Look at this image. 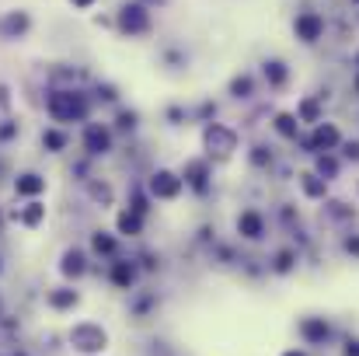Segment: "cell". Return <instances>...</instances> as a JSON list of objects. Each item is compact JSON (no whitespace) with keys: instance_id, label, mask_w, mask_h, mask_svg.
<instances>
[{"instance_id":"6da1fadb","label":"cell","mask_w":359,"mask_h":356,"mask_svg":"<svg viewBox=\"0 0 359 356\" xmlns=\"http://www.w3.org/2000/svg\"><path fill=\"white\" fill-rule=\"evenodd\" d=\"M46 116L56 123V126H70V123H88L91 116V98L84 91H74V88H56L46 95Z\"/></svg>"},{"instance_id":"7a4b0ae2","label":"cell","mask_w":359,"mask_h":356,"mask_svg":"<svg viewBox=\"0 0 359 356\" xmlns=\"http://www.w3.org/2000/svg\"><path fill=\"white\" fill-rule=\"evenodd\" d=\"M67 342H70V349L81 353V356H102V353L109 349V332H105V325H98V321H77V325H70Z\"/></svg>"},{"instance_id":"3957f363","label":"cell","mask_w":359,"mask_h":356,"mask_svg":"<svg viewBox=\"0 0 359 356\" xmlns=\"http://www.w3.org/2000/svg\"><path fill=\"white\" fill-rule=\"evenodd\" d=\"M202 150H206V161H230L234 150H237V130L223 126V123H206L202 126Z\"/></svg>"},{"instance_id":"277c9868","label":"cell","mask_w":359,"mask_h":356,"mask_svg":"<svg viewBox=\"0 0 359 356\" xmlns=\"http://www.w3.org/2000/svg\"><path fill=\"white\" fill-rule=\"evenodd\" d=\"M182 192H185V182H182V175L171 171V168H157V171L147 178V196H150L154 203H175Z\"/></svg>"},{"instance_id":"5b68a950","label":"cell","mask_w":359,"mask_h":356,"mask_svg":"<svg viewBox=\"0 0 359 356\" xmlns=\"http://www.w3.org/2000/svg\"><path fill=\"white\" fill-rule=\"evenodd\" d=\"M81 147L88 150V157H105V154H112V147H115V130L105 126V123H84Z\"/></svg>"},{"instance_id":"8992f818","label":"cell","mask_w":359,"mask_h":356,"mask_svg":"<svg viewBox=\"0 0 359 356\" xmlns=\"http://www.w3.org/2000/svg\"><path fill=\"white\" fill-rule=\"evenodd\" d=\"M300 144H303V150H307V154H321V150H324V154H331L335 147H342V130H338L335 123H324V119H321V123L314 126V133H310V137H303Z\"/></svg>"},{"instance_id":"52a82bcc","label":"cell","mask_w":359,"mask_h":356,"mask_svg":"<svg viewBox=\"0 0 359 356\" xmlns=\"http://www.w3.org/2000/svg\"><path fill=\"white\" fill-rule=\"evenodd\" d=\"M182 182H185V189H192V192H206L209 189V178H213V164L206 161V157H189L185 164H182Z\"/></svg>"},{"instance_id":"ba28073f","label":"cell","mask_w":359,"mask_h":356,"mask_svg":"<svg viewBox=\"0 0 359 356\" xmlns=\"http://www.w3.org/2000/svg\"><path fill=\"white\" fill-rule=\"evenodd\" d=\"M119 29L126 36H147L150 32V11L143 4H126L119 11Z\"/></svg>"},{"instance_id":"9c48e42d","label":"cell","mask_w":359,"mask_h":356,"mask_svg":"<svg viewBox=\"0 0 359 356\" xmlns=\"http://www.w3.org/2000/svg\"><path fill=\"white\" fill-rule=\"evenodd\" d=\"M88 251L84 248H77V245H70L63 255H60V276L63 279H70V283H77V279H84L88 276Z\"/></svg>"},{"instance_id":"30bf717a","label":"cell","mask_w":359,"mask_h":356,"mask_svg":"<svg viewBox=\"0 0 359 356\" xmlns=\"http://www.w3.org/2000/svg\"><path fill=\"white\" fill-rule=\"evenodd\" d=\"M11 220L25 231H39L46 224V203L42 199H25V206L11 210Z\"/></svg>"},{"instance_id":"8fae6325","label":"cell","mask_w":359,"mask_h":356,"mask_svg":"<svg viewBox=\"0 0 359 356\" xmlns=\"http://www.w3.org/2000/svg\"><path fill=\"white\" fill-rule=\"evenodd\" d=\"M136 279H140V265H136L133 258H119V255H115L112 265H109V283L119 286V290H133Z\"/></svg>"},{"instance_id":"7c38bea8","label":"cell","mask_w":359,"mask_h":356,"mask_svg":"<svg viewBox=\"0 0 359 356\" xmlns=\"http://www.w3.org/2000/svg\"><path fill=\"white\" fill-rule=\"evenodd\" d=\"M11 189H15L18 199H39V196L49 189V182H46V175H39V171H22Z\"/></svg>"},{"instance_id":"4fadbf2b","label":"cell","mask_w":359,"mask_h":356,"mask_svg":"<svg viewBox=\"0 0 359 356\" xmlns=\"http://www.w3.org/2000/svg\"><path fill=\"white\" fill-rule=\"evenodd\" d=\"M293 32H296V39H300V42H317V39H321V32H324V18H321L317 11H303V15H296Z\"/></svg>"},{"instance_id":"5bb4252c","label":"cell","mask_w":359,"mask_h":356,"mask_svg":"<svg viewBox=\"0 0 359 356\" xmlns=\"http://www.w3.org/2000/svg\"><path fill=\"white\" fill-rule=\"evenodd\" d=\"M29 29H32V18H29V11H8L4 18H0V39H8V42L22 39Z\"/></svg>"},{"instance_id":"9a60e30c","label":"cell","mask_w":359,"mask_h":356,"mask_svg":"<svg viewBox=\"0 0 359 356\" xmlns=\"http://www.w3.org/2000/svg\"><path fill=\"white\" fill-rule=\"evenodd\" d=\"M143 227H147V217H143V213H136V210H129V206H122V210L115 213V234H119V238H140Z\"/></svg>"},{"instance_id":"2e32d148","label":"cell","mask_w":359,"mask_h":356,"mask_svg":"<svg viewBox=\"0 0 359 356\" xmlns=\"http://www.w3.org/2000/svg\"><path fill=\"white\" fill-rule=\"evenodd\" d=\"M77 304H81V293L74 286H53V290H46V307L56 311V314H67Z\"/></svg>"},{"instance_id":"e0dca14e","label":"cell","mask_w":359,"mask_h":356,"mask_svg":"<svg viewBox=\"0 0 359 356\" xmlns=\"http://www.w3.org/2000/svg\"><path fill=\"white\" fill-rule=\"evenodd\" d=\"M237 234H241L244 241H258V238L265 234V217H262L258 210L237 213Z\"/></svg>"},{"instance_id":"ac0fdd59","label":"cell","mask_w":359,"mask_h":356,"mask_svg":"<svg viewBox=\"0 0 359 356\" xmlns=\"http://www.w3.org/2000/svg\"><path fill=\"white\" fill-rule=\"evenodd\" d=\"M39 140H42V150H46V154H63V150L70 147V137H67L63 126H46Z\"/></svg>"},{"instance_id":"d6986e66","label":"cell","mask_w":359,"mask_h":356,"mask_svg":"<svg viewBox=\"0 0 359 356\" xmlns=\"http://www.w3.org/2000/svg\"><path fill=\"white\" fill-rule=\"evenodd\" d=\"M91 251L102 255V258H115V255H119V234H112V231H95V234H91Z\"/></svg>"},{"instance_id":"ffe728a7","label":"cell","mask_w":359,"mask_h":356,"mask_svg":"<svg viewBox=\"0 0 359 356\" xmlns=\"http://www.w3.org/2000/svg\"><path fill=\"white\" fill-rule=\"evenodd\" d=\"M328 335H331V328H328L324 318H303V321H300V339H303V342L317 346V342H324Z\"/></svg>"},{"instance_id":"44dd1931","label":"cell","mask_w":359,"mask_h":356,"mask_svg":"<svg viewBox=\"0 0 359 356\" xmlns=\"http://www.w3.org/2000/svg\"><path fill=\"white\" fill-rule=\"evenodd\" d=\"M84 189H88V199L98 203V206H112V203H115V189H112L105 178H88Z\"/></svg>"},{"instance_id":"7402d4cb","label":"cell","mask_w":359,"mask_h":356,"mask_svg":"<svg viewBox=\"0 0 359 356\" xmlns=\"http://www.w3.org/2000/svg\"><path fill=\"white\" fill-rule=\"evenodd\" d=\"M300 189H303L307 199H328V182H324L321 175H314V171H303V175H300Z\"/></svg>"},{"instance_id":"603a6c76","label":"cell","mask_w":359,"mask_h":356,"mask_svg":"<svg viewBox=\"0 0 359 356\" xmlns=\"http://www.w3.org/2000/svg\"><path fill=\"white\" fill-rule=\"evenodd\" d=\"M272 126H276V133H279L282 140H300V123H296L293 112H279Z\"/></svg>"},{"instance_id":"cb8c5ba5","label":"cell","mask_w":359,"mask_h":356,"mask_svg":"<svg viewBox=\"0 0 359 356\" xmlns=\"http://www.w3.org/2000/svg\"><path fill=\"white\" fill-rule=\"evenodd\" d=\"M296 123H310V126H317V123H321V102H317V98H303L300 109H296Z\"/></svg>"},{"instance_id":"d4e9b609","label":"cell","mask_w":359,"mask_h":356,"mask_svg":"<svg viewBox=\"0 0 359 356\" xmlns=\"http://www.w3.org/2000/svg\"><path fill=\"white\" fill-rule=\"evenodd\" d=\"M286 77H289V70H286L282 60H269V63H265V81H269L272 88H282Z\"/></svg>"},{"instance_id":"484cf974","label":"cell","mask_w":359,"mask_h":356,"mask_svg":"<svg viewBox=\"0 0 359 356\" xmlns=\"http://www.w3.org/2000/svg\"><path fill=\"white\" fill-rule=\"evenodd\" d=\"M314 175H321L324 182L335 178V175H338V161H335L331 154H317V168H314Z\"/></svg>"},{"instance_id":"4316f807","label":"cell","mask_w":359,"mask_h":356,"mask_svg":"<svg viewBox=\"0 0 359 356\" xmlns=\"http://www.w3.org/2000/svg\"><path fill=\"white\" fill-rule=\"evenodd\" d=\"M136 126H140V116H136L133 109H122V112L115 116V130H119V133H133Z\"/></svg>"},{"instance_id":"83f0119b","label":"cell","mask_w":359,"mask_h":356,"mask_svg":"<svg viewBox=\"0 0 359 356\" xmlns=\"http://www.w3.org/2000/svg\"><path fill=\"white\" fill-rule=\"evenodd\" d=\"M248 161H251V168H269V164H272V150L262 147V144H255V147L248 150Z\"/></svg>"},{"instance_id":"f1b7e54d","label":"cell","mask_w":359,"mask_h":356,"mask_svg":"<svg viewBox=\"0 0 359 356\" xmlns=\"http://www.w3.org/2000/svg\"><path fill=\"white\" fill-rule=\"evenodd\" d=\"M293 265H296V251H293V248H282V251L276 255V265H272V269H276L279 276H286V272H293Z\"/></svg>"},{"instance_id":"f546056e","label":"cell","mask_w":359,"mask_h":356,"mask_svg":"<svg viewBox=\"0 0 359 356\" xmlns=\"http://www.w3.org/2000/svg\"><path fill=\"white\" fill-rule=\"evenodd\" d=\"M251 91H255V81H251V77H234V81H230V95H234V98H251Z\"/></svg>"},{"instance_id":"4dcf8cb0","label":"cell","mask_w":359,"mask_h":356,"mask_svg":"<svg viewBox=\"0 0 359 356\" xmlns=\"http://www.w3.org/2000/svg\"><path fill=\"white\" fill-rule=\"evenodd\" d=\"M98 98H102V102H115L119 95H115V88H112V84H98Z\"/></svg>"},{"instance_id":"1f68e13d","label":"cell","mask_w":359,"mask_h":356,"mask_svg":"<svg viewBox=\"0 0 359 356\" xmlns=\"http://www.w3.org/2000/svg\"><path fill=\"white\" fill-rule=\"evenodd\" d=\"M18 137V123H8V126H0V140H15Z\"/></svg>"},{"instance_id":"d6a6232c","label":"cell","mask_w":359,"mask_h":356,"mask_svg":"<svg viewBox=\"0 0 359 356\" xmlns=\"http://www.w3.org/2000/svg\"><path fill=\"white\" fill-rule=\"evenodd\" d=\"M345 251L359 258V234H352V238H345Z\"/></svg>"},{"instance_id":"836d02e7","label":"cell","mask_w":359,"mask_h":356,"mask_svg":"<svg viewBox=\"0 0 359 356\" xmlns=\"http://www.w3.org/2000/svg\"><path fill=\"white\" fill-rule=\"evenodd\" d=\"M345 157H349V161H359V144H356V140L345 144Z\"/></svg>"},{"instance_id":"e575fe53","label":"cell","mask_w":359,"mask_h":356,"mask_svg":"<svg viewBox=\"0 0 359 356\" xmlns=\"http://www.w3.org/2000/svg\"><path fill=\"white\" fill-rule=\"evenodd\" d=\"M345 356H359V339H349V346H345Z\"/></svg>"},{"instance_id":"d590c367","label":"cell","mask_w":359,"mask_h":356,"mask_svg":"<svg viewBox=\"0 0 359 356\" xmlns=\"http://www.w3.org/2000/svg\"><path fill=\"white\" fill-rule=\"evenodd\" d=\"M70 4H74V8H81V11H88V8L95 4V0H70Z\"/></svg>"},{"instance_id":"8d00e7d4","label":"cell","mask_w":359,"mask_h":356,"mask_svg":"<svg viewBox=\"0 0 359 356\" xmlns=\"http://www.w3.org/2000/svg\"><path fill=\"white\" fill-rule=\"evenodd\" d=\"M282 356H307V353H300V349H289V353H282Z\"/></svg>"},{"instance_id":"74e56055","label":"cell","mask_w":359,"mask_h":356,"mask_svg":"<svg viewBox=\"0 0 359 356\" xmlns=\"http://www.w3.org/2000/svg\"><path fill=\"white\" fill-rule=\"evenodd\" d=\"M4 224H8V217H4V210H0V231H4Z\"/></svg>"},{"instance_id":"f35d334b","label":"cell","mask_w":359,"mask_h":356,"mask_svg":"<svg viewBox=\"0 0 359 356\" xmlns=\"http://www.w3.org/2000/svg\"><path fill=\"white\" fill-rule=\"evenodd\" d=\"M0 272H4V255H0Z\"/></svg>"},{"instance_id":"ab89813d","label":"cell","mask_w":359,"mask_h":356,"mask_svg":"<svg viewBox=\"0 0 359 356\" xmlns=\"http://www.w3.org/2000/svg\"><path fill=\"white\" fill-rule=\"evenodd\" d=\"M356 91H359V74H356Z\"/></svg>"},{"instance_id":"60d3db41","label":"cell","mask_w":359,"mask_h":356,"mask_svg":"<svg viewBox=\"0 0 359 356\" xmlns=\"http://www.w3.org/2000/svg\"><path fill=\"white\" fill-rule=\"evenodd\" d=\"M352 4H359V0H352Z\"/></svg>"}]
</instances>
